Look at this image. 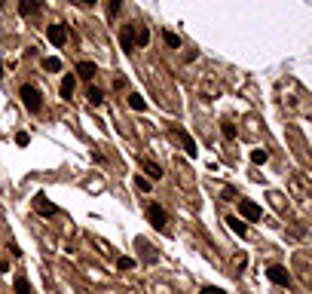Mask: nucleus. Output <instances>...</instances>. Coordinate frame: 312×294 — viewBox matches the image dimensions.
<instances>
[{"label":"nucleus","mask_w":312,"mask_h":294,"mask_svg":"<svg viewBox=\"0 0 312 294\" xmlns=\"http://www.w3.org/2000/svg\"><path fill=\"white\" fill-rule=\"evenodd\" d=\"M40 9H43V0H18V15H25V18L37 15Z\"/></svg>","instance_id":"nucleus-11"},{"label":"nucleus","mask_w":312,"mask_h":294,"mask_svg":"<svg viewBox=\"0 0 312 294\" xmlns=\"http://www.w3.org/2000/svg\"><path fill=\"white\" fill-rule=\"evenodd\" d=\"M34 209H37L40 215H49V218H55V215H61V209H58L55 202H49V199H46L43 193H37V196H34Z\"/></svg>","instance_id":"nucleus-7"},{"label":"nucleus","mask_w":312,"mask_h":294,"mask_svg":"<svg viewBox=\"0 0 312 294\" xmlns=\"http://www.w3.org/2000/svg\"><path fill=\"white\" fill-rule=\"evenodd\" d=\"M129 107H132V110H141V114H144V110H147V101H144V98H141L138 92H132V95H129Z\"/></svg>","instance_id":"nucleus-18"},{"label":"nucleus","mask_w":312,"mask_h":294,"mask_svg":"<svg viewBox=\"0 0 312 294\" xmlns=\"http://www.w3.org/2000/svg\"><path fill=\"white\" fill-rule=\"evenodd\" d=\"M221 135H224L227 141H233V138H236V126H233L230 120H224V123H221Z\"/></svg>","instance_id":"nucleus-21"},{"label":"nucleus","mask_w":312,"mask_h":294,"mask_svg":"<svg viewBox=\"0 0 312 294\" xmlns=\"http://www.w3.org/2000/svg\"><path fill=\"white\" fill-rule=\"evenodd\" d=\"M119 43H123L126 52H135V21H129V25L119 28Z\"/></svg>","instance_id":"nucleus-8"},{"label":"nucleus","mask_w":312,"mask_h":294,"mask_svg":"<svg viewBox=\"0 0 312 294\" xmlns=\"http://www.w3.org/2000/svg\"><path fill=\"white\" fill-rule=\"evenodd\" d=\"M0 80H3V61H0Z\"/></svg>","instance_id":"nucleus-31"},{"label":"nucleus","mask_w":312,"mask_h":294,"mask_svg":"<svg viewBox=\"0 0 312 294\" xmlns=\"http://www.w3.org/2000/svg\"><path fill=\"white\" fill-rule=\"evenodd\" d=\"M245 267H248V258L245 255H236V273H242Z\"/></svg>","instance_id":"nucleus-27"},{"label":"nucleus","mask_w":312,"mask_h":294,"mask_svg":"<svg viewBox=\"0 0 312 294\" xmlns=\"http://www.w3.org/2000/svg\"><path fill=\"white\" fill-rule=\"evenodd\" d=\"M135 187H138L141 193H150V187H153V181H147L144 175H138V178H135Z\"/></svg>","instance_id":"nucleus-24"},{"label":"nucleus","mask_w":312,"mask_h":294,"mask_svg":"<svg viewBox=\"0 0 312 294\" xmlns=\"http://www.w3.org/2000/svg\"><path fill=\"white\" fill-rule=\"evenodd\" d=\"M147 43H150V28L144 21H135V49H141Z\"/></svg>","instance_id":"nucleus-12"},{"label":"nucleus","mask_w":312,"mask_h":294,"mask_svg":"<svg viewBox=\"0 0 312 294\" xmlns=\"http://www.w3.org/2000/svg\"><path fill=\"white\" fill-rule=\"evenodd\" d=\"M227 224H230V230H233L236 236H245V233H248V224H245L239 215H230V218H227Z\"/></svg>","instance_id":"nucleus-15"},{"label":"nucleus","mask_w":312,"mask_h":294,"mask_svg":"<svg viewBox=\"0 0 312 294\" xmlns=\"http://www.w3.org/2000/svg\"><path fill=\"white\" fill-rule=\"evenodd\" d=\"M95 74H98V64H95V61H80L74 77H80V80H92Z\"/></svg>","instance_id":"nucleus-13"},{"label":"nucleus","mask_w":312,"mask_h":294,"mask_svg":"<svg viewBox=\"0 0 312 294\" xmlns=\"http://www.w3.org/2000/svg\"><path fill=\"white\" fill-rule=\"evenodd\" d=\"M172 135H175V138H178V141L184 144V150H187L190 156H196V150H199V147H196V141H193V138H190V135H187V132L181 129V126H172Z\"/></svg>","instance_id":"nucleus-9"},{"label":"nucleus","mask_w":312,"mask_h":294,"mask_svg":"<svg viewBox=\"0 0 312 294\" xmlns=\"http://www.w3.org/2000/svg\"><path fill=\"white\" fill-rule=\"evenodd\" d=\"M135 248H138L141 261H147V264H156L159 261V252L150 245V239H135Z\"/></svg>","instance_id":"nucleus-6"},{"label":"nucleus","mask_w":312,"mask_h":294,"mask_svg":"<svg viewBox=\"0 0 312 294\" xmlns=\"http://www.w3.org/2000/svg\"><path fill=\"white\" fill-rule=\"evenodd\" d=\"M141 169H144V178L147 181H159L165 172L159 169V163H153V160H141Z\"/></svg>","instance_id":"nucleus-10"},{"label":"nucleus","mask_w":312,"mask_h":294,"mask_svg":"<svg viewBox=\"0 0 312 294\" xmlns=\"http://www.w3.org/2000/svg\"><path fill=\"white\" fill-rule=\"evenodd\" d=\"M119 9H123V0H107V18H110V21L116 18Z\"/></svg>","instance_id":"nucleus-22"},{"label":"nucleus","mask_w":312,"mask_h":294,"mask_svg":"<svg viewBox=\"0 0 312 294\" xmlns=\"http://www.w3.org/2000/svg\"><path fill=\"white\" fill-rule=\"evenodd\" d=\"M15 144H18V147H28V144H31V135H28V132H15Z\"/></svg>","instance_id":"nucleus-25"},{"label":"nucleus","mask_w":312,"mask_h":294,"mask_svg":"<svg viewBox=\"0 0 312 294\" xmlns=\"http://www.w3.org/2000/svg\"><path fill=\"white\" fill-rule=\"evenodd\" d=\"M239 218L242 221H260L263 218V209L251 199H239Z\"/></svg>","instance_id":"nucleus-4"},{"label":"nucleus","mask_w":312,"mask_h":294,"mask_svg":"<svg viewBox=\"0 0 312 294\" xmlns=\"http://www.w3.org/2000/svg\"><path fill=\"white\" fill-rule=\"evenodd\" d=\"M74 86H77V77H74V74H64V80H61V86H58V92H61L64 101L74 95Z\"/></svg>","instance_id":"nucleus-14"},{"label":"nucleus","mask_w":312,"mask_h":294,"mask_svg":"<svg viewBox=\"0 0 312 294\" xmlns=\"http://www.w3.org/2000/svg\"><path fill=\"white\" fill-rule=\"evenodd\" d=\"M267 160H270V153H267V150H251V163H254V166H263Z\"/></svg>","instance_id":"nucleus-23"},{"label":"nucleus","mask_w":312,"mask_h":294,"mask_svg":"<svg viewBox=\"0 0 312 294\" xmlns=\"http://www.w3.org/2000/svg\"><path fill=\"white\" fill-rule=\"evenodd\" d=\"M144 215H147V221H150V227H153V230H165V224H169V215H165V209H162L159 202H147Z\"/></svg>","instance_id":"nucleus-2"},{"label":"nucleus","mask_w":312,"mask_h":294,"mask_svg":"<svg viewBox=\"0 0 312 294\" xmlns=\"http://www.w3.org/2000/svg\"><path fill=\"white\" fill-rule=\"evenodd\" d=\"M86 98H89V104H92V107H98V104L104 101V92H101L98 86H89V89H86Z\"/></svg>","instance_id":"nucleus-17"},{"label":"nucleus","mask_w":312,"mask_h":294,"mask_svg":"<svg viewBox=\"0 0 312 294\" xmlns=\"http://www.w3.org/2000/svg\"><path fill=\"white\" fill-rule=\"evenodd\" d=\"M267 279H270L273 285H279V288H288V285H291V273H288L282 264H273V267H267Z\"/></svg>","instance_id":"nucleus-3"},{"label":"nucleus","mask_w":312,"mask_h":294,"mask_svg":"<svg viewBox=\"0 0 312 294\" xmlns=\"http://www.w3.org/2000/svg\"><path fill=\"white\" fill-rule=\"evenodd\" d=\"M43 67H46L49 74H55V71H61V58H55V55H49V58H43Z\"/></svg>","instance_id":"nucleus-20"},{"label":"nucleus","mask_w":312,"mask_h":294,"mask_svg":"<svg viewBox=\"0 0 312 294\" xmlns=\"http://www.w3.org/2000/svg\"><path fill=\"white\" fill-rule=\"evenodd\" d=\"M83 3H89V6H95V3H98V0H83Z\"/></svg>","instance_id":"nucleus-30"},{"label":"nucleus","mask_w":312,"mask_h":294,"mask_svg":"<svg viewBox=\"0 0 312 294\" xmlns=\"http://www.w3.org/2000/svg\"><path fill=\"white\" fill-rule=\"evenodd\" d=\"M162 43H165V46H172V49H178V46H181V37H178V34H172V31H162Z\"/></svg>","instance_id":"nucleus-19"},{"label":"nucleus","mask_w":312,"mask_h":294,"mask_svg":"<svg viewBox=\"0 0 312 294\" xmlns=\"http://www.w3.org/2000/svg\"><path fill=\"white\" fill-rule=\"evenodd\" d=\"M46 37H49L52 46H64L67 43V25H61V21L58 25H49L46 28Z\"/></svg>","instance_id":"nucleus-5"},{"label":"nucleus","mask_w":312,"mask_h":294,"mask_svg":"<svg viewBox=\"0 0 312 294\" xmlns=\"http://www.w3.org/2000/svg\"><path fill=\"white\" fill-rule=\"evenodd\" d=\"M116 267H119V270H132L135 261H132V258H116Z\"/></svg>","instance_id":"nucleus-26"},{"label":"nucleus","mask_w":312,"mask_h":294,"mask_svg":"<svg viewBox=\"0 0 312 294\" xmlns=\"http://www.w3.org/2000/svg\"><path fill=\"white\" fill-rule=\"evenodd\" d=\"M18 98H21V104L28 107V114H40V107H43V92H40L34 83H25V86L18 89Z\"/></svg>","instance_id":"nucleus-1"},{"label":"nucleus","mask_w":312,"mask_h":294,"mask_svg":"<svg viewBox=\"0 0 312 294\" xmlns=\"http://www.w3.org/2000/svg\"><path fill=\"white\" fill-rule=\"evenodd\" d=\"M12 291H15V294H34V288H31L28 276H15V282H12Z\"/></svg>","instance_id":"nucleus-16"},{"label":"nucleus","mask_w":312,"mask_h":294,"mask_svg":"<svg viewBox=\"0 0 312 294\" xmlns=\"http://www.w3.org/2000/svg\"><path fill=\"white\" fill-rule=\"evenodd\" d=\"M224 199H230V202H236V199H239V193H236L233 187H227V190H224Z\"/></svg>","instance_id":"nucleus-29"},{"label":"nucleus","mask_w":312,"mask_h":294,"mask_svg":"<svg viewBox=\"0 0 312 294\" xmlns=\"http://www.w3.org/2000/svg\"><path fill=\"white\" fill-rule=\"evenodd\" d=\"M199 294H227V291H224V288H218V285H205Z\"/></svg>","instance_id":"nucleus-28"}]
</instances>
